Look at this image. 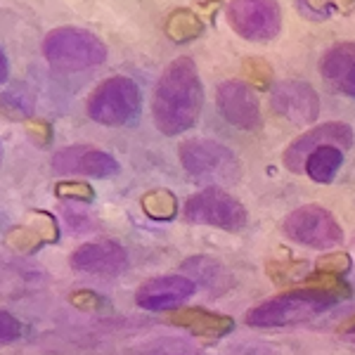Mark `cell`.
Segmentation results:
<instances>
[{
	"mask_svg": "<svg viewBox=\"0 0 355 355\" xmlns=\"http://www.w3.org/2000/svg\"><path fill=\"white\" fill-rule=\"evenodd\" d=\"M204 102L202 78L190 57H178L166 67L154 90V123L164 135H180L199 119Z\"/></svg>",
	"mask_w": 355,
	"mask_h": 355,
	"instance_id": "1",
	"label": "cell"
},
{
	"mask_svg": "<svg viewBox=\"0 0 355 355\" xmlns=\"http://www.w3.org/2000/svg\"><path fill=\"white\" fill-rule=\"evenodd\" d=\"M339 301L336 294L320 289H296L289 294L275 296L259 303L246 313V324L251 327H289L313 320L315 315L327 311Z\"/></svg>",
	"mask_w": 355,
	"mask_h": 355,
	"instance_id": "2",
	"label": "cell"
},
{
	"mask_svg": "<svg viewBox=\"0 0 355 355\" xmlns=\"http://www.w3.org/2000/svg\"><path fill=\"white\" fill-rule=\"evenodd\" d=\"M43 55L57 69L81 71L93 69L107 60V48L97 36L85 28L62 26L48 33L43 41Z\"/></svg>",
	"mask_w": 355,
	"mask_h": 355,
	"instance_id": "3",
	"label": "cell"
},
{
	"mask_svg": "<svg viewBox=\"0 0 355 355\" xmlns=\"http://www.w3.org/2000/svg\"><path fill=\"white\" fill-rule=\"evenodd\" d=\"M178 157L187 175L199 182H216V187L223 182H237L242 173L237 154L214 140H187L178 150Z\"/></svg>",
	"mask_w": 355,
	"mask_h": 355,
	"instance_id": "4",
	"label": "cell"
},
{
	"mask_svg": "<svg viewBox=\"0 0 355 355\" xmlns=\"http://www.w3.org/2000/svg\"><path fill=\"white\" fill-rule=\"evenodd\" d=\"M140 110V88L128 76L102 81L88 97V116L102 125H123Z\"/></svg>",
	"mask_w": 355,
	"mask_h": 355,
	"instance_id": "5",
	"label": "cell"
},
{
	"mask_svg": "<svg viewBox=\"0 0 355 355\" xmlns=\"http://www.w3.org/2000/svg\"><path fill=\"white\" fill-rule=\"evenodd\" d=\"M185 218L199 225L220 227V230H242L249 216L242 202H237L223 187H206L187 199Z\"/></svg>",
	"mask_w": 355,
	"mask_h": 355,
	"instance_id": "6",
	"label": "cell"
},
{
	"mask_svg": "<svg viewBox=\"0 0 355 355\" xmlns=\"http://www.w3.org/2000/svg\"><path fill=\"white\" fill-rule=\"evenodd\" d=\"M284 232L289 239L311 249H331L343 242L341 225L322 206H301L291 211L284 220Z\"/></svg>",
	"mask_w": 355,
	"mask_h": 355,
	"instance_id": "7",
	"label": "cell"
},
{
	"mask_svg": "<svg viewBox=\"0 0 355 355\" xmlns=\"http://www.w3.org/2000/svg\"><path fill=\"white\" fill-rule=\"evenodd\" d=\"M227 21L251 43L272 41L279 33V5L266 0H239L227 5Z\"/></svg>",
	"mask_w": 355,
	"mask_h": 355,
	"instance_id": "8",
	"label": "cell"
},
{
	"mask_svg": "<svg viewBox=\"0 0 355 355\" xmlns=\"http://www.w3.org/2000/svg\"><path fill=\"white\" fill-rule=\"evenodd\" d=\"M351 142H353V130L346 123L334 121V123L315 125L313 130L296 137L287 147V152H284V166L289 171H294V173H306V164L315 150H320L324 145H334L339 150H346V147H351Z\"/></svg>",
	"mask_w": 355,
	"mask_h": 355,
	"instance_id": "9",
	"label": "cell"
},
{
	"mask_svg": "<svg viewBox=\"0 0 355 355\" xmlns=\"http://www.w3.org/2000/svg\"><path fill=\"white\" fill-rule=\"evenodd\" d=\"M270 107L284 121L294 125H308L320 114V97L313 90V85H308L306 81H282L275 85Z\"/></svg>",
	"mask_w": 355,
	"mask_h": 355,
	"instance_id": "10",
	"label": "cell"
},
{
	"mask_svg": "<svg viewBox=\"0 0 355 355\" xmlns=\"http://www.w3.org/2000/svg\"><path fill=\"white\" fill-rule=\"evenodd\" d=\"M53 171L57 175L110 178L119 173V162L112 154L85 145H71L53 154Z\"/></svg>",
	"mask_w": 355,
	"mask_h": 355,
	"instance_id": "11",
	"label": "cell"
},
{
	"mask_svg": "<svg viewBox=\"0 0 355 355\" xmlns=\"http://www.w3.org/2000/svg\"><path fill=\"white\" fill-rule=\"evenodd\" d=\"M218 110L234 128L254 130L261 125V110L256 93L244 81H225L218 85Z\"/></svg>",
	"mask_w": 355,
	"mask_h": 355,
	"instance_id": "12",
	"label": "cell"
},
{
	"mask_svg": "<svg viewBox=\"0 0 355 355\" xmlns=\"http://www.w3.org/2000/svg\"><path fill=\"white\" fill-rule=\"evenodd\" d=\"M128 266L125 251L121 244L105 239V242H88L78 246L71 254V268L85 275H97V277H114L123 272Z\"/></svg>",
	"mask_w": 355,
	"mask_h": 355,
	"instance_id": "13",
	"label": "cell"
},
{
	"mask_svg": "<svg viewBox=\"0 0 355 355\" xmlns=\"http://www.w3.org/2000/svg\"><path fill=\"white\" fill-rule=\"evenodd\" d=\"M194 289H197V284L185 275H166V277H154L142 284L135 294V303L145 311L164 313L190 299Z\"/></svg>",
	"mask_w": 355,
	"mask_h": 355,
	"instance_id": "14",
	"label": "cell"
},
{
	"mask_svg": "<svg viewBox=\"0 0 355 355\" xmlns=\"http://www.w3.org/2000/svg\"><path fill=\"white\" fill-rule=\"evenodd\" d=\"M324 81L355 100V43H336L320 62Z\"/></svg>",
	"mask_w": 355,
	"mask_h": 355,
	"instance_id": "15",
	"label": "cell"
},
{
	"mask_svg": "<svg viewBox=\"0 0 355 355\" xmlns=\"http://www.w3.org/2000/svg\"><path fill=\"white\" fill-rule=\"evenodd\" d=\"M166 320L180 329H190L192 334L202 336V339H220L234 327V320L230 315L211 313L204 308H182V311L171 313Z\"/></svg>",
	"mask_w": 355,
	"mask_h": 355,
	"instance_id": "16",
	"label": "cell"
},
{
	"mask_svg": "<svg viewBox=\"0 0 355 355\" xmlns=\"http://www.w3.org/2000/svg\"><path fill=\"white\" fill-rule=\"evenodd\" d=\"M343 164V152L334 145H324L311 154L306 164V173L313 178L315 182H331V178L339 173Z\"/></svg>",
	"mask_w": 355,
	"mask_h": 355,
	"instance_id": "17",
	"label": "cell"
},
{
	"mask_svg": "<svg viewBox=\"0 0 355 355\" xmlns=\"http://www.w3.org/2000/svg\"><path fill=\"white\" fill-rule=\"evenodd\" d=\"M202 19H199L197 12L187 8H180V10H173L166 19V33L168 38H173L175 43H187V41H194V38L202 33Z\"/></svg>",
	"mask_w": 355,
	"mask_h": 355,
	"instance_id": "18",
	"label": "cell"
},
{
	"mask_svg": "<svg viewBox=\"0 0 355 355\" xmlns=\"http://www.w3.org/2000/svg\"><path fill=\"white\" fill-rule=\"evenodd\" d=\"M182 270L194 275L199 282L206 284V287H211V289L223 291L227 287V284H223V279L227 282V275L223 272V268L216 261L204 259V256H194V259L185 261V263H182Z\"/></svg>",
	"mask_w": 355,
	"mask_h": 355,
	"instance_id": "19",
	"label": "cell"
},
{
	"mask_svg": "<svg viewBox=\"0 0 355 355\" xmlns=\"http://www.w3.org/2000/svg\"><path fill=\"white\" fill-rule=\"evenodd\" d=\"M142 211L154 220H171L178 214V202L168 190H150L142 194Z\"/></svg>",
	"mask_w": 355,
	"mask_h": 355,
	"instance_id": "20",
	"label": "cell"
},
{
	"mask_svg": "<svg viewBox=\"0 0 355 355\" xmlns=\"http://www.w3.org/2000/svg\"><path fill=\"white\" fill-rule=\"evenodd\" d=\"M3 112L5 116L12 119H26L33 112V95L28 93L24 83H17L10 90L3 93Z\"/></svg>",
	"mask_w": 355,
	"mask_h": 355,
	"instance_id": "21",
	"label": "cell"
},
{
	"mask_svg": "<svg viewBox=\"0 0 355 355\" xmlns=\"http://www.w3.org/2000/svg\"><path fill=\"white\" fill-rule=\"evenodd\" d=\"M244 73H246V78L254 85H259V88H268L272 81L270 67H268V62L261 60V57H249V60H244Z\"/></svg>",
	"mask_w": 355,
	"mask_h": 355,
	"instance_id": "22",
	"label": "cell"
},
{
	"mask_svg": "<svg viewBox=\"0 0 355 355\" xmlns=\"http://www.w3.org/2000/svg\"><path fill=\"white\" fill-rule=\"evenodd\" d=\"M348 270H351V256L348 254H331V256H322L318 261V272L324 275H334V277H343Z\"/></svg>",
	"mask_w": 355,
	"mask_h": 355,
	"instance_id": "23",
	"label": "cell"
},
{
	"mask_svg": "<svg viewBox=\"0 0 355 355\" xmlns=\"http://www.w3.org/2000/svg\"><path fill=\"white\" fill-rule=\"evenodd\" d=\"M57 197L62 199H76V202H90L95 197L93 187L88 182H81V180H73V182H60L55 187Z\"/></svg>",
	"mask_w": 355,
	"mask_h": 355,
	"instance_id": "24",
	"label": "cell"
},
{
	"mask_svg": "<svg viewBox=\"0 0 355 355\" xmlns=\"http://www.w3.org/2000/svg\"><path fill=\"white\" fill-rule=\"evenodd\" d=\"M24 327L19 324V320L15 315H10L8 311H0V339L3 343H12L21 336Z\"/></svg>",
	"mask_w": 355,
	"mask_h": 355,
	"instance_id": "25",
	"label": "cell"
},
{
	"mask_svg": "<svg viewBox=\"0 0 355 355\" xmlns=\"http://www.w3.org/2000/svg\"><path fill=\"white\" fill-rule=\"evenodd\" d=\"M154 346L159 348V351H152V348H147L145 355H199L194 353L187 343L182 341H171V339H164V341H157Z\"/></svg>",
	"mask_w": 355,
	"mask_h": 355,
	"instance_id": "26",
	"label": "cell"
},
{
	"mask_svg": "<svg viewBox=\"0 0 355 355\" xmlns=\"http://www.w3.org/2000/svg\"><path fill=\"white\" fill-rule=\"evenodd\" d=\"M296 8L301 10V15L311 17V19H327L329 15H334V3H306V0H301V3H296Z\"/></svg>",
	"mask_w": 355,
	"mask_h": 355,
	"instance_id": "27",
	"label": "cell"
},
{
	"mask_svg": "<svg viewBox=\"0 0 355 355\" xmlns=\"http://www.w3.org/2000/svg\"><path fill=\"white\" fill-rule=\"evenodd\" d=\"M26 133L36 145H48L50 137H53V130H50V123L45 121H28L26 123Z\"/></svg>",
	"mask_w": 355,
	"mask_h": 355,
	"instance_id": "28",
	"label": "cell"
},
{
	"mask_svg": "<svg viewBox=\"0 0 355 355\" xmlns=\"http://www.w3.org/2000/svg\"><path fill=\"white\" fill-rule=\"evenodd\" d=\"M71 303L73 306H78V308H97L100 306V299H97V294H93V291H73L71 294Z\"/></svg>",
	"mask_w": 355,
	"mask_h": 355,
	"instance_id": "29",
	"label": "cell"
},
{
	"mask_svg": "<svg viewBox=\"0 0 355 355\" xmlns=\"http://www.w3.org/2000/svg\"><path fill=\"white\" fill-rule=\"evenodd\" d=\"M0 62H3V76H0V78H3V83H5V81H8V55L0 53Z\"/></svg>",
	"mask_w": 355,
	"mask_h": 355,
	"instance_id": "30",
	"label": "cell"
},
{
	"mask_svg": "<svg viewBox=\"0 0 355 355\" xmlns=\"http://www.w3.org/2000/svg\"><path fill=\"white\" fill-rule=\"evenodd\" d=\"M348 341H353V343H355V327H353V329H348Z\"/></svg>",
	"mask_w": 355,
	"mask_h": 355,
	"instance_id": "31",
	"label": "cell"
}]
</instances>
